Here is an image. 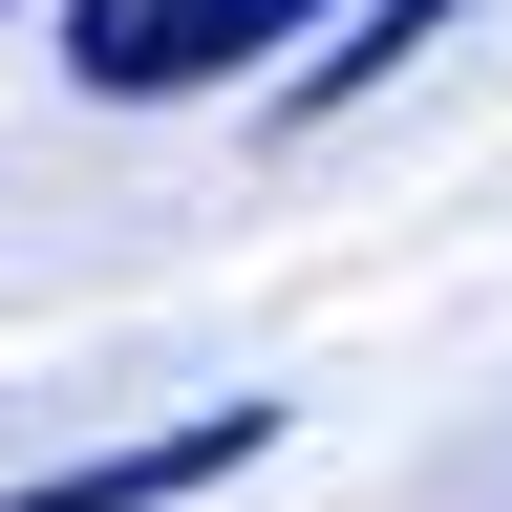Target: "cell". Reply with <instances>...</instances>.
Wrapping results in <instances>:
<instances>
[{"instance_id":"obj_1","label":"cell","mask_w":512,"mask_h":512,"mask_svg":"<svg viewBox=\"0 0 512 512\" xmlns=\"http://www.w3.org/2000/svg\"><path fill=\"white\" fill-rule=\"evenodd\" d=\"M320 0H64V86L86 107H171V86H214V64L256 43H299Z\"/></svg>"},{"instance_id":"obj_3","label":"cell","mask_w":512,"mask_h":512,"mask_svg":"<svg viewBox=\"0 0 512 512\" xmlns=\"http://www.w3.org/2000/svg\"><path fill=\"white\" fill-rule=\"evenodd\" d=\"M448 22H470V0H363V43H342V64H299V107H363L384 64H427Z\"/></svg>"},{"instance_id":"obj_2","label":"cell","mask_w":512,"mask_h":512,"mask_svg":"<svg viewBox=\"0 0 512 512\" xmlns=\"http://www.w3.org/2000/svg\"><path fill=\"white\" fill-rule=\"evenodd\" d=\"M256 448H278V406H192V427H150V448H86V470H22V512H171V491L256 470Z\"/></svg>"}]
</instances>
